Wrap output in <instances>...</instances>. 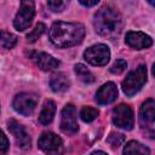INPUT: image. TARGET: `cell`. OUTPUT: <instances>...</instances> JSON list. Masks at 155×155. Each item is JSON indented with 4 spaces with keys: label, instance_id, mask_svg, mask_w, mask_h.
<instances>
[{
    "label": "cell",
    "instance_id": "4",
    "mask_svg": "<svg viewBox=\"0 0 155 155\" xmlns=\"http://www.w3.org/2000/svg\"><path fill=\"white\" fill-rule=\"evenodd\" d=\"M35 16V5L33 1H22L19 10L13 19V27L18 31L25 30L33 22Z\"/></svg>",
    "mask_w": 155,
    "mask_h": 155
},
{
    "label": "cell",
    "instance_id": "16",
    "mask_svg": "<svg viewBox=\"0 0 155 155\" xmlns=\"http://www.w3.org/2000/svg\"><path fill=\"white\" fill-rule=\"evenodd\" d=\"M50 85L54 92H64L69 88L70 82L64 73H57L51 78Z\"/></svg>",
    "mask_w": 155,
    "mask_h": 155
},
{
    "label": "cell",
    "instance_id": "2",
    "mask_svg": "<svg viewBox=\"0 0 155 155\" xmlns=\"http://www.w3.org/2000/svg\"><path fill=\"white\" fill-rule=\"evenodd\" d=\"M93 25L99 35L114 36L121 31L122 17L116 8L111 6H103L96 12Z\"/></svg>",
    "mask_w": 155,
    "mask_h": 155
},
{
    "label": "cell",
    "instance_id": "1",
    "mask_svg": "<svg viewBox=\"0 0 155 155\" xmlns=\"http://www.w3.org/2000/svg\"><path fill=\"white\" fill-rule=\"evenodd\" d=\"M50 40L57 47H70L80 44L85 36V27L81 23L54 22L48 31Z\"/></svg>",
    "mask_w": 155,
    "mask_h": 155
},
{
    "label": "cell",
    "instance_id": "15",
    "mask_svg": "<svg viewBox=\"0 0 155 155\" xmlns=\"http://www.w3.org/2000/svg\"><path fill=\"white\" fill-rule=\"evenodd\" d=\"M54 113H56V103L51 99L45 101L42 109H41V113L39 115V122L41 125H48L53 120Z\"/></svg>",
    "mask_w": 155,
    "mask_h": 155
},
{
    "label": "cell",
    "instance_id": "18",
    "mask_svg": "<svg viewBox=\"0 0 155 155\" xmlns=\"http://www.w3.org/2000/svg\"><path fill=\"white\" fill-rule=\"evenodd\" d=\"M74 69H75V74L78 75V78H79L82 82H85V84H91V82L94 81L93 74H92L84 64L78 63V64H75Z\"/></svg>",
    "mask_w": 155,
    "mask_h": 155
},
{
    "label": "cell",
    "instance_id": "25",
    "mask_svg": "<svg viewBox=\"0 0 155 155\" xmlns=\"http://www.w3.org/2000/svg\"><path fill=\"white\" fill-rule=\"evenodd\" d=\"M8 147H10L8 139H7V137L5 136V133L0 130V154H5V153H7Z\"/></svg>",
    "mask_w": 155,
    "mask_h": 155
},
{
    "label": "cell",
    "instance_id": "3",
    "mask_svg": "<svg viewBox=\"0 0 155 155\" xmlns=\"http://www.w3.org/2000/svg\"><path fill=\"white\" fill-rule=\"evenodd\" d=\"M147 82V67L139 65L134 70L130 71L126 79L122 81V91L126 93V96L132 97L136 94Z\"/></svg>",
    "mask_w": 155,
    "mask_h": 155
},
{
    "label": "cell",
    "instance_id": "23",
    "mask_svg": "<svg viewBox=\"0 0 155 155\" xmlns=\"http://www.w3.org/2000/svg\"><path fill=\"white\" fill-rule=\"evenodd\" d=\"M47 6H48L50 10L53 11V12H62V11L68 6V1L52 0V1H47Z\"/></svg>",
    "mask_w": 155,
    "mask_h": 155
},
{
    "label": "cell",
    "instance_id": "6",
    "mask_svg": "<svg viewBox=\"0 0 155 155\" xmlns=\"http://www.w3.org/2000/svg\"><path fill=\"white\" fill-rule=\"evenodd\" d=\"M38 96L35 93L30 92H23L15 97L13 99V109L24 116H29L34 113L36 105H38Z\"/></svg>",
    "mask_w": 155,
    "mask_h": 155
},
{
    "label": "cell",
    "instance_id": "8",
    "mask_svg": "<svg viewBox=\"0 0 155 155\" xmlns=\"http://www.w3.org/2000/svg\"><path fill=\"white\" fill-rule=\"evenodd\" d=\"M113 122L116 127L122 130H132L134 125L133 120V111L130 105L120 104L113 110Z\"/></svg>",
    "mask_w": 155,
    "mask_h": 155
},
{
    "label": "cell",
    "instance_id": "7",
    "mask_svg": "<svg viewBox=\"0 0 155 155\" xmlns=\"http://www.w3.org/2000/svg\"><path fill=\"white\" fill-rule=\"evenodd\" d=\"M84 58L92 65H105L110 58L109 47L104 44H96L84 52Z\"/></svg>",
    "mask_w": 155,
    "mask_h": 155
},
{
    "label": "cell",
    "instance_id": "24",
    "mask_svg": "<svg viewBox=\"0 0 155 155\" xmlns=\"http://www.w3.org/2000/svg\"><path fill=\"white\" fill-rule=\"evenodd\" d=\"M126 68H127L126 61H124V59H117V61H115L114 64L110 67V73L119 75V74H121Z\"/></svg>",
    "mask_w": 155,
    "mask_h": 155
},
{
    "label": "cell",
    "instance_id": "10",
    "mask_svg": "<svg viewBox=\"0 0 155 155\" xmlns=\"http://www.w3.org/2000/svg\"><path fill=\"white\" fill-rule=\"evenodd\" d=\"M61 130L69 136H73L79 131V125L76 121V109L73 104H67L61 113Z\"/></svg>",
    "mask_w": 155,
    "mask_h": 155
},
{
    "label": "cell",
    "instance_id": "14",
    "mask_svg": "<svg viewBox=\"0 0 155 155\" xmlns=\"http://www.w3.org/2000/svg\"><path fill=\"white\" fill-rule=\"evenodd\" d=\"M117 97V88L114 82H107L96 93V101L101 105H107L113 103Z\"/></svg>",
    "mask_w": 155,
    "mask_h": 155
},
{
    "label": "cell",
    "instance_id": "20",
    "mask_svg": "<svg viewBox=\"0 0 155 155\" xmlns=\"http://www.w3.org/2000/svg\"><path fill=\"white\" fill-rule=\"evenodd\" d=\"M99 111L98 109L93 108V107H84L81 110H80V117L82 121L85 122H91L93 121L97 116H98Z\"/></svg>",
    "mask_w": 155,
    "mask_h": 155
},
{
    "label": "cell",
    "instance_id": "22",
    "mask_svg": "<svg viewBox=\"0 0 155 155\" xmlns=\"http://www.w3.org/2000/svg\"><path fill=\"white\" fill-rule=\"evenodd\" d=\"M107 142H108L113 148H117V147H120V145L125 142V136H124V134H121V133L111 132V133L108 136Z\"/></svg>",
    "mask_w": 155,
    "mask_h": 155
},
{
    "label": "cell",
    "instance_id": "19",
    "mask_svg": "<svg viewBox=\"0 0 155 155\" xmlns=\"http://www.w3.org/2000/svg\"><path fill=\"white\" fill-rule=\"evenodd\" d=\"M16 44H17V36L16 35L0 30V46L1 47L10 50V48L15 47Z\"/></svg>",
    "mask_w": 155,
    "mask_h": 155
},
{
    "label": "cell",
    "instance_id": "9",
    "mask_svg": "<svg viewBox=\"0 0 155 155\" xmlns=\"http://www.w3.org/2000/svg\"><path fill=\"white\" fill-rule=\"evenodd\" d=\"M154 121H155V102L154 99H147L139 110V124L142 128L149 132L150 138H154Z\"/></svg>",
    "mask_w": 155,
    "mask_h": 155
},
{
    "label": "cell",
    "instance_id": "5",
    "mask_svg": "<svg viewBox=\"0 0 155 155\" xmlns=\"http://www.w3.org/2000/svg\"><path fill=\"white\" fill-rule=\"evenodd\" d=\"M39 148L47 155H62L63 154V142L61 137L53 132H44L38 140Z\"/></svg>",
    "mask_w": 155,
    "mask_h": 155
},
{
    "label": "cell",
    "instance_id": "13",
    "mask_svg": "<svg viewBox=\"0 0 155 155\" xmlns=\"http://www.w3.org/2000/svg\"><path fill=\"white\" fill-rule=\"evenodd\" d=\"M29 54H30V58L35 62V64L44 71H52L59 65V62L56 58H53L52 56H50L48 53L30 52Z\"/></svg>",
    "mask_w": 155,
    "mask_h": 155
},
{
    "label": "cell",
    "instance_id": "11",
    "mask_svg": "<svg viewBox=\"0 0 155 155\" xmlns=\"http://www.w3.org/2000/svg\"><path fill=\"white\" fill-rule=\"evenodd\" d=\"M7 127H8V131L11 132V134L15 137V140H16L17 145L22 150H28L30 148L31 140H30L29 134L24 130V127L19 122H17L16 120H13V119H11L7 122Z\"/></svg>",
    "mask_w": 155,
    "mask_h": 155
},
{
    "label": "cell",
    "instance_id": "12",
    "mask_svg": "<svg viewBox=\"0 0 155 155\" xmlns=\"http://www.w3.org/2000/svg\"><path fill=\"white\" fill-rule=\"evenodd\" d=\"M125 41L130 47L136 50L148 48L153 45V39L142 31H128L126 34Z\"/></svg>",
    "mask_w": 155,
    "mask_h": 155
},
{
    "label": "cell",
    "instance_id": "17",
    "mask_svg": "<svg viewBox=\"0 0 155 155\" xmlns=\"http://www.w3.org/2000/svg\"><path fill=\"white\" fill-rule=\"evenodd\" d=\"M124 155H150V150L137 140H130L124 148Z\"/></svg>",
    "mask_w": 155,
    "mask_h": 155
},
{
    "label": "cell",
    "instance_id": "26",
    "mask_svg": "<svg viewBox=\"0 0 155 155\" xmlns=\"http://www.w3.org/2000/svg\"><path fill=\"white\" fill-rule=\"evenodd\" d=\"M80 4L84 5V6H86V7H92V6H94V5L98 4V0H94V1H84V0H80Z\"/></svg>",
    "mask_w": 155,
    "mask_h": 155
},
{
    "label": "cell",
    "instance_id": "21",
    "mask_svg": "<svg viewBox=\"0 0 155 155\" xmlns=\"http://www.w3.org/2000/svg\"><path fill=\"white\" fill-rule=\"evenodd\" d=\"M45 29H46V25L44 24V23H38L36 25H35V28L27 35V40L29 41V42H34V41H36L41 35H42V33L45 31Z\"/></svg>",
    "mask_w": 155,
    "mask_h": 155
},
{
    "label": "cell",
    "instance_id": "27",
    "mask_svg": "<svg viewBox=\"0 0 155 155\" xmlns=\"http://www.w3.org/2000/svg\"><path fill=\"white\" fill-rule=\"evenodd\" d=\"M91 155H108L107 153H104V151H101V150H98V151H93Z\"/></svg>",
    "mask_w": 155,
    "mask_h": 155
}]
</instances>
